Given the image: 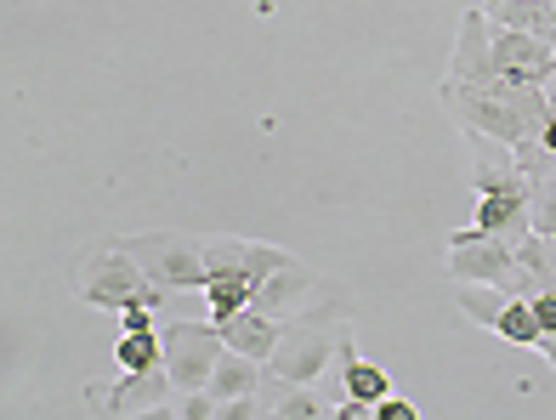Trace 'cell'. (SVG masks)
<instances>
[{"instance_id":"8fae6325","label":"cell","mask_w":556,"mask_h":420,"mask_svg":"<svg viewBox=\"0 0 556 420\" xmlns=\"http://www.w3.org/2000/svg\"><path fill=\"white\" fill-rule=\"evenodd\" d=\"M262 398L273 404V420H324V415H336V404L324 398L318 386H285V381L262 376Z\"/></svg>"},{"instance_id":"ffe728a7","label":"cell","mask_w":556,"mask_h":420,"mask_svg":"<svg viewBox=\"0 0 556 420\" xmlns=\"http://www.w3.org/2000/svg\"><path fill=\"white\" fill-rule=\"evenodd\" d=\"M375 420H420V409H415V404H403V398H392V392H387V398L375 404Z\"/></svg>"},{"instance_id":"3957f363","label":"cell","mask_w":556,"mask_h":420,"mask_svg":"<svg viewBox=\"0 0 556 420\" xmlns=\"http://www.w3.org/2000/svg\"><path fill=\"white\" fill-rule=\"evenodd\" d=\"M160 335H165V369H170L176 392L205 386L216 358L227 353V335L216 318H170V324H160Z\"/></svg>"},{"instance_id":"d6986e66","label":"cell","mask_w":556,"mask_h":420,"mask_svg":"<svg viewBox=\"0 0 556 420\" xmlns=\"http://www.w3.org/2000/svg\"><path fill=\"white\" fill-rule=\"evenodd\" d=\"M154 313H160V307H148V302H131V307H125V313H114V318H119L125 330H160V324H154Z\"/></svg>"},{"instance_id":"277c9868","label":"cell","mask_w":556,"mask_h":420,"mask_svg":"<svg viewBox=\"0 0 556 420\" xmlns=\"http://www.w3.org/2000/svg\"><path fill=\"white\" fill-rule=\"evenodd\" d=\"M448 279L454 284H505V273L517 267V244H505L494 233H477V228H460L448 239Z\"/></svg>"},{"instance_id":"603a6c76","label":"cell","mask_w":556,"mask_h":420,"mask_svg":"<svg viewBox=\"0 0 556 420\" xmlns=\"http://www.w3.org/2000/svg\"><path fill=\"white\" fill-rule=\"evenodd\" d=\"M545 103H551V114H556V68H551V80H545Z\"/></svg>"},{"instance_id":"8992f818","label":"cell","mask_w":556,"mask_h":420,"mask_svg":"<svg viewBox=\"0 0 556 420\" xmlns=\"http://www.w3.org/2000/svg\"><path fill=\"white\" fill-rule=\"evenodd\" d=\"M170 392H176L170 369L154 364V369H137V376L114 381V392L91 381V386H86V404H91V409H109V415H165Z\"/></svg>"},{"instance_id":"4fadbf2b","label":"cell","mask_w":556,"mask_h":420,"mask_svg":"<svg viewBox=\"0 0 556 420\" xmlns=\"http://www.w3.org/2000/svg\"><path fill=\"white\" fill-rule=\"evenodd\" d=\"M392 392V376L381 364H369L358 358V347H346L341 353V398H364V404H381Z\"/></svg>"},{"instance_id":"44dd1931","label":"cell","mask_w":556,"mask_h":420,"mask_svg":"<svg viewBox=\"0 0 556 420\" xmlns=\"http://www.w3.org/2000/svg\"><path fill=\"white\" fill-rule=\"evenodd\" d=\"M534 313H540V330H545V335H556V284L534 295Z\"/></svg>"},{"instance_id":"52a82bcc","label":"cell","mask_w":556,"mask_h":420,"mask_svg":"<svg viewBox=\"0 0 556 420\" xmlns=\"http://www.w3.org/2000/svg\"><path fill=\"white\" fill-rule=\"evenodd\" d=\"M448 80L460 86H494L500 63H494V17L483 7L460 12V35H454V58H448Z\"/></svg>"},{"instance_id":"7c38bea8","label":"cell","mask_w":556,"mask_h":420,"mask_svg":"<svg viewBox=\"0 0 556 420\" xmlns=\"http://www.w3.org/2000/svg\"><path fill=\"white\" fill-rule=\"evenodd\" d=\"M205 386L216 392V404L244 398V392H262V358H250V353H233V347H227V353L216 358V369H211V381H205Z\"/></svg>"},{"instance_id":"5bb4252c","label":"cell","mask_w":556,"mask_h":420,"mask_svg":"<svg viewBox=\"0 0 556 420\" xmlns=\"http://www.w3.org/2000/svg\"><path fill=\"white\" fill-rule=\"evenodd\" d=\"M205 313L216 318V324H227V318H239L250 302H256V279H239V273H222V279H211L205 290Z\"/></svg>"},{"instance_id":"9a60e30c","label":"cell","mask_w":556,"mask_h":420,"mask_svg":"<svg viewBox=\"0 0 556 420\" xmlns=\"http://www.w3.org/2000/svg\"><path fill=\"white\" fill-rule=\"evenodd\" d=\"M165 364V335L160 330H125L114 341V369L119 376H137V369H154Z\"/></svg>"},{"instance_id":"5b68a950","label":"cell","mask_w":556,"mask_h":420,"mask_svg":"<svg viewBox=\"0 0 556 420\" xmlns=\"http://www.w3.org/2000/svg\"><path fill=\"white\" fill-rule=\"evenodd\" d=\"M330 290H336L330 279H318L307 262H295V256H290L285 267H273V273L256 284V302H250V307H262V313H273V318H295V313L318 307Z\"/></svg>"},{"instance_id":"ba28073f","label":"cell","mask_w":556,"mask_h":420,"mask_svg":"<svg viewBox=\"0 0 556 420\" xmlns=\"http://www.w3.org/2000/svg\"><path fill=\"white\" fill-rule=\"evenodd\" d=\"M494 63L505 80H528V86H545L551 68H556V52L551 40L528 35V29H505V23H494Z\"/></svg>"},{"instance_id":"9c48e42d","label":"cell","mask_w":556,"mask_h":420,"mask_svg":"<svg viewBox=\"0 0 556 420\" xmlns=\"http://www.w3.org/2000/svg\"><path fill=\"white\" fill-rule=\"evenodd\" d=\"M222 335H227V347L233 353H250V358H273V347H278V335H285V318H273V313H262V307H244L239 318H227L222 324Z\"/></svg>"},{"instance_id":"e0dca14e","label":"cell","mask_w":556,"mask_h":420,"mask_svg":"<svg viewBox=\"0 0 556 420\" xmlns=\"http://www.w3.org/2000/svg\"><path fill=\"white\" fill-rule=\"evenodd\" d=\"M505 302H511V295H505L500 284H454V307H460V313L471 318V324H483V330H494V324H500Z\"/></svg>"},{"instance_id":"cb8c5ba5","label":"cell","mask_w":556,"mask_h":420,"mask_svg":"<svg viewBox=\"0 0 556 420\" xmlns=\"http://www.w3.org/2000/svg\"><path fill=\"white\" fill-rule=\"evenodd\" d=\"M551 52H556V46H551Z\"/></svg>"},{"instance_id":"2e32d148","label":"cell","mask_w":556,"mask_h":420,"mask_svg":"<svg viewBox=\"0 0 556 420\" xmlns=\"http://www.w3.org/2000/svg\"><path fill=\"white\" fill-rule=\"evenodd\" d=\"M494 335L511 341V347H540L545 330H540L534 302H528V295H511V302H505V313H500V324H494Z\"/></svg>"},{"instance_id":"6da1fadb","label":"cell","mask_w":556,"mask_h":420,"mask_svg":"<svg viewBox=\"0 0 556 420\" xmlns=\"http://www.w3.org/2000/svg\"><path fill=\"white\" fill-rule=\"evenodd\" d=\"M74 295H80L86 307H103V313H125L131 302H148V307H165V284L148 279V267L125 251L119 239H103L97 251L80 262V273H74Z\"/></svg>"},{"instance_id":"ac0fdd59","label":"cell","mask_w":556,"mask_h":420,"mask_svg":"<svg viewBox=\"0 0 556 420\" xmlns=\"http://www.w3.org/2000/svg\"><path fill=\"white\" fill-rule=\"evenodd\" d=\"M528 221L534 233H556V177H528Z\"/></svg>"},{"instance_id":"7a4b0ae2","label":"cell","mask_w":556,"mask_h":420,"mask_svg":"<svg viewBox=\"0 0 556 420\" xmlns=\"http://www.w3.org/2000/svg\"><path fill=\"white\" fill-rule=\"evenodd\" d=\"M119 244L131 251L148 279L176 290H205V233H182V228H148V233H119Z\"/></svg>"},{"instance_id":"30bf717a","label":"cell","mask_w":556,"mask_h":420,"mask_svg":"<svg viewBox=\"0 0 556 420\" xmlns=\"http://www.w3.org/2000/svg\"><path fill=\"white\" fill-rule=\"evenodd\" d=\"M483 12L505 29H528L556 46V0H483Z\"/></svg>"},{"instance_id":"7402d4cb","label":"cell","mask_w":556,"mask_h":420,"mask_svg":"<svg viewBox=\"0 0 556 420\" xmlns=\"http://www.w3.org/2000/svg\"><path fill=\"white\" fill-rule=\"evenodd\" d=\"M540 353H545V364L556 369V335H545V341H540Z\"/></svg>"}]
</instances>
